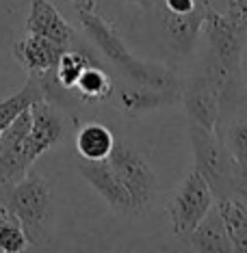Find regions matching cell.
Wrapping results in <instances>:
<instances>
[{"label":"cell","instance_id":"15","mask_svg":"<svg viewBox=\"0 0 247 253\" xmlns=\"http://www.w3.org/2000/svg\"><path fill=\"white\" fill-rule=\"evenodd\" d=\"M206 9H208V2L204 7H199L198 11L189 15H169V13H158L160 15V24H163V31L167 39L176 48H180L182 52L189 48H193L195 39L202 33V22L206 15Z\"/></svg>","mask_w":247,"mask_h":253},{"label":"cell","instance_id":"7","mask_svg":"<svg viewBox=\"0 0 247 253\" xmlns=\"http://www.w3.org/2000/svg\"><path fill=\"white\" fill-rule=\"evenodd\" d=\"M31 111V130L26 134V156L31 163L46 154L48 149L59 145L61 141H65L67 136V122L63 117L61 108L54 106L48 100H37L28 106Z\"/></svg>","mask_w":247,"mask_h":253},{"label":"cell","instance_id":"1","mask_svg":"<svg viewBox=\"0 0 247 253\" xmlns=\"http://www.w3.org/2000/svg\"><path fill=\"white\" fill-rule=\"evenodd\" d=\"M78 18H80V24H83L85 33L96 43V48L124 74V78L133 80V83L150 84V87H158L165 91H178L180 93V83H178V78L167 67L150 65V63L137 59L128 50V45L124 43V39L117 33L115 24L106 22L96 11H78Z\"/></svg>","mask_w":247,"mask_h":253},{"label":"cell","instance_id":"23","mask_svg":"<svg viewBox=\"0 0 247 253\" xmlns=\"http://www.w3.org/2000/svg\"><path fill=\"white\" fill-rule=\"evenodd\" d=\"M228 15L247 26V0H228Z\"/></svg>","mask_w":247,"mask_h":253},{"label":"cell","instance_id":"19","mask_svg":"<svg viewBox=\"0 0 247 253\" xmlns=\"http://www.w3.org/2000/svg\"><path fill=\"white\" fill-rule=\"evenodd\" d=\"M89 63H96V61H94V56H91L89 50L83 48V45H74V48L63 50V54L59 56L56 67H54V76L59 80V84L72 93L80 72H83Z\"/></svg>","mask_w":247,"mask_h":253},{"label":"cell","instance_id":"22","mask_svg":"<svg viewBox=\"0 0 247 253\" xmlns=\"http://www.w3.org/2000/svg\"><path fill=\"white\" fill-rule=\"evenodd\" d=\"M206 0H154L152 7L158 9V13L169 15H189L199 7H204Z\"/></svg>","mask_w":247,"mask_h":253},{"label":"cell","instance_id":"18","mask_svg":"<svg viewBox=\"0 0 247 253\" xmlns=\"http://www.w3.org/2000/svg\"><path fill=\"white\" fill-rule=\"evenodd\" d=\"M215 206L226 225L232 251L247 253V204L234 197H221L217 199Z\"/></svg>","mask_w":247,"mask_h":253},{"label":"cell","instance_id":"21","mask_svg":"<svg viewBox=\"0 0 247 253\" xmlns=\"http://www.w3.org/2000/svg\"><path fill=\"white\" fill-rule=\"evenodd\" d=\"M28 247L24 229L15 214L0 206V253H20Z\"/></svg>","mask_w":247,"mask_h":253},{"label":"cell","instance_id":"5","mask_svg":"<svg viewBox=\"0 0 247 253\" xmlns=\"http://www.w3.org/2000/svg\"><path fill=\"white\" fill-rule=\"evenodd\" d=\"M215 132L230 158L232 197L247 204V97L219 111Z\"/></svg>","mask_w":247,"mask_h":253},{"label":"cell","instance_id":"17","mask_svg":"<svg viewBox=\"0 0 247 253\" xmlns=\"http://www.w3.org/2000/svg\"><path fill=\"white\" fill-rule=\"evenodd\" d=\"M115 136L104 124L89 122L76 128V152L83 160H106Z\"/></svg>","mask_w":247,"mask_h":253},{"label":"cell","instance_id":"20","mask_svg":"<svg viewBox=\"0 0 247 253\" xmlns=\"http://www.w3.org/2000/svg\"><path fill=\"white\" fill-rule=\"evenodd\" d=\"M42 97H44V93H42L39 83L33 76H28L26 84L18 91V93L0 102V130H4L22 111H26L33 102L42 100Z\"/></svg>","mask_w":247,"mask_h":253},{"label":"cell","instance_id":"24","mask_svg":"<svg viewBox=\"0 0 247 253\" xmlns=\"http://www.w3.org/2000/svg\"><path fill=\"white\" fill-rule=\"evenodd\" d=\"M78 11H96V0H70Z\"/></svg>","mask_w":247,"mask_h":253},{"label":"cell","instance_id":"3","mask_svg":"<svg viewBox=\"0 0 247 253\" xmlns=\"http://www.w3.org/2000/svg\"><path fill=\"white\" fill-rule=\"evenodd\" d=\"M106 160L117 175V180L126 188V193L130 195L133 214H146L152 208L154 193H156V175H154L152 167L148 165V160L143 158V154L133 143L115 139Z\"/></svg>","mask_w":247,"mask_h":253},{"label":"cell","instance_id":"8","mask_svg":"<svg viewBox=\"0 0 247 253\" xmlns=\"http://www.w3.org/2000/svg\"><path fill=\"white\" fill-rule=\"evenodd\" d=\"M31 130V111H22L7 128L0 132V186L20 182L31 171L26 156V134Z\"/></svg>","mask_w":247,"mask_h":253},{"label":"cell","instance_id":"12","mask_svg":"<svg viewBox=\"0 0 247 253\" xmlns=\"http://www.w3.org/2000/svg\"><path fill=\"white\" fill-rule=\"evenodd\" d=\"M24 28L28 35L46 37L50 42L65 45V48H74L76 45V31H74V26L63 18L59 9L50 0H33Z\"/></svg>","mask_w":247,"mask_h":253},{"label":"cell","instance_id":"26","mask_svg":"<svg viewBox=\"0 0 247 253\" xmlns=\"http://www.w3.org/2000/svg\"><path fill=\"white\" fill-rule=\"evenodd\" d=\"M0 132H2V130H0Z\"/></svg>","mask_w":247,"mask_h":253},{"label":"cell","instance_id":"2","mask_svg":"<svg viewBox=\"0 0 247 253\" xmlns=\"http://www.w3.org/2000/svg\"><path fill=\"white\" fill-rule=\"evenodd\" d=\"M0 206L20 221L28 247H46L52 238L54 201L50 184L37 173H26L20 182L0 186Z\"/></svg>","mask_w":247,"mask_h":253},{"label":"cell","instance_id":"13","mask_svg":"<svg viewBox=\"0 0 247 253\" xmlns=\"http://www.w3.org/2000/svg\"><path fill=\"white\" fill-rule=\"evenodd\" d=\"M63 50H67L65 45L26 33V37H22L13 43V59L18 61V65L28 76H37V74L54 70Z\"/></svg>","mask_w":247,"mask_h":253},{"label":"cell","instance_id":"4","mask_svg":"<svg viewBox=\"0 0 247 253\" xmlns=\"http://www.w3.org/2000/svg\"><path fill=\"white\" fill-rule=\"evenodd\" d=\"M189 141L193 149L195 171L206 180L215 199L232 197V169L230 158L223 149L215 130L189 122Z\"/></svg>","mask_w":247,"mask_h":253},{"label":"cell","instance_id":"11","mask_svg":"<svg viewBox=\"0 0 247 253\" xmlns=\"http://www.w3.org/2000/svg\"><path fill=\"white\" fill-rule=\"evenodd\" d=\"M76 169H78V173L85 177V182H87L115 212H119V214H133L130 195L126 193L122 182L117 180V175H115V171L111 169L108 160H83L80 158Z\"/></svg>","mask_w":247,"mask_h":253},{"label":"cell","instance_id":"6","mask_svg":"<svg viewBox=\"0 0 247 253\" xmlns=\"http://www.w3.org/2000/svg\"><path fill=\"white\" fill-rule=\"evenodd\" d=\"M215 204V195H212L210 186L198 171H191L182 184L178 186L174 197L167 204V214L171 221V229L178 238H189V234L195 229L204 214L212 208Z\"/></svg>","mask_w":247,"mask_h":253},{"label":"cell","instance_id":"14","mask_svg":"<svg viewBox=\"0 0 247 253\" xmlns=\"http://www.w3.org/2000/svg\"><path fill=\"white\" fill-rule=\"evenodd\" d=\"M187 240L195 251H206V253H230L232 251V243H230V238H228L226 225H223L221 214L215 204H212V208L204 214L202 221L195 225V229L189 234Z\"/></svg>","mask_w":247,"mask_h":253},{"label":"cell","instance_id":"16","mask_svg":"<svg viewBox=\"0 0 247 253\" xmlns=\"http://www.w3.org/2000/svg\"><path fill=\"white\" fill-rule=\"evenodd\" d=\"M72 93L83 104H102L113 97V78L98 63H89L80 72Z\"/></svg>","mask_w":247,"mask_h":253},{"label":"cell","instance_id":"25","mask_svg":"<svg viewBox=\"0 0 247 253\" xmlns=\"http://www.w3.org/2000/svg\"><path fill=\"white\" fill-rule=\"evenodd\" d=\"M126 2L137 4V7H141V9H152V2H154V0H126Z\"/></svg>","mask_w":247,"mask_h":253},{"label":"cell","instance_id":"10","mask_svg":"<svg viewBox=\"0 0 247 253\" xmlns=\"http://www.w3.org/2000/svg\"><path fill=\"white\" fill-rule=\"evenodd\" d=\"M113 97L117 102V108L126 117H141L146 113L180 102L178 91H165L158 87H150V84L133 83V80L117 83V87L113 84Z\"/></svg>","mask_w":247,"mask_h":253},{"label":"cell","instance_id":"9","mask_svg":"<svg viewBox=\"0 0 247 253\" xmlns=\"http://www.w3.org/2000/svg\"><path fill=\"white\" fill-rule=\"evenodd\" d=\"M180 102L189 122H195L208 130H215L219 117V97L202 67H195L187 83L180 87Z\"/></svg>","mask_w":247,"mask_h":253}]
</instances>
